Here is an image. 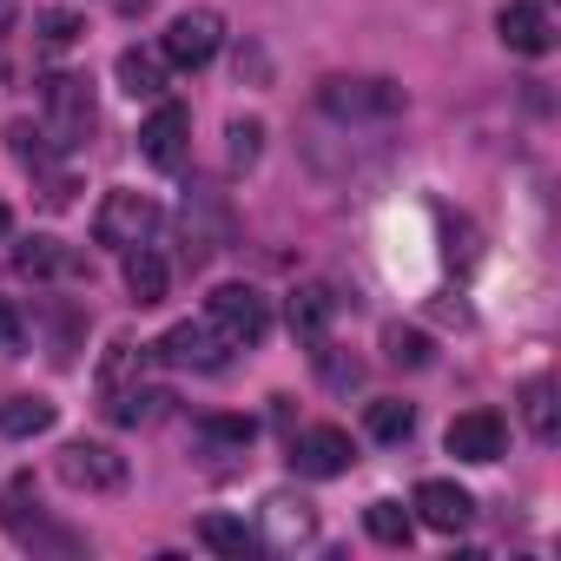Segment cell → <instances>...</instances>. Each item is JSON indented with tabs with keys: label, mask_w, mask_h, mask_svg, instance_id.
I'll return each instance as SVG.
<instances>
[{
	"label": "cell",
	"mask_w": 561,
	"mask_h": 561,
	"mask_svg": "<svg viewBox=\"0 0 561 561\" xmlns=\"http://www.w3.org/2000/svg\"><path fill=\"white\" fill-rule=\"evenodd\" d=\"M205 324L225 337V351H257L264 331H271V305H264V291H251V285H218V291L205 298Z\"/></svg>",
	"instance_id": "6da1fadb"
},
{
	"label": "cell",
	"mask_w": 561,
	"mask_h": 561,
	"mask_svg": "<svg viewBox=\"0 0 561 561\" xmlns=\"http://www.w3.org/2000/svg\"><path fill=\"white\" fill-rule=\"evenodd\" d=\"M41 100H47V139L73 152V146L93 133V87H87L80 73H54Z\"/></svg>",
	"instance_id": "7a4b0ae2"
},
{
	"label": "cell",
	"mask_w": 561,
	"mask_h": 561,
	"mask_svg": "<svg viewBox=\"0 0 561 561\" xmlns=\"http://www.w3.org/2000/svg\"><path fill=\"white\" fill-rule=\"evenodd\" d=\"M159 231V205L146 198V192H106L100 198V211H93V238L100 244H146Z\"/></svg>",
	"instance_id": "3957f363"
},
{
	"label": "cell",
	"mask_w": 561,
	"mask_h": 561,
	"mask_svg": "<svg viewBox=\"0 0 561 561\" xmlns=\"http://www.w3.org/2000/svg\"><path fill=\"white\" fill-rule=\"evenodd\" d=\"M54 469H60L67 489H87V495H113V489H126V456L106 449V443H67V449L54 456Z\"/></svg>",
	"instance_id": "277c9868"
},
{
	"label": "cell",
	"mask_w": 561,
	"mask_h": 561,
	"mask_svg": "<svg viewBox=\"0 0 561 561\" xmlns=\"http://www.w3.org/2000/svg\"><path fill=\"white\" fill-rule=\"evenodd\" d=\"M139 152H146V165L179 172V165H185V152H192V113H185L179 100H159V106H152V119L139 126Z\"/></svg>",
	"instance_id": "5b68a950"
},
{
	"label": "cell",
	"mask_w": 561,
	"mask_h": 561,
	"mask_svg": "<svg viewBox=\"0 0 561 561\" xmlns=\"http://www.w3.org/2000/svg\"><path fill=\"white\" fill-rule=\"evenodd\" d=\"M324 106L337 119H390V113H403V87H390V80H324Z\"/></svg>",
	"instance_id": "8992f818"
},
{
	"label": "cell",
	"mask_w": 561,
	"mask_h": 561,
	"mask_svg": "<svg viewBox=\"0 0 561 561\" xmlns=\"http://www.w3.org/2000/svg\"><path fill=\"white\" fill-rule=\"evenodd\" d=\"M218 41H225V21L211 14V8H192V14H179L172 27H165V60L172 67H205L211 54H218Z\"/></svg>",
	"instance_id": "52a82bcc"
},
{
	"label": "cell",
	"mask_w": 561,
	"mask_h": 561,
	"mask_svg": "<svg viewBox=\"0 0 561 561\" xmlns=\"http://www.w3.org/2000/svg\"><path fill=\"white\" fill-rule=\"evenodd\" d=\"M152 357L172 364V370H225V337H218L211 324H172V331L152 344Z\"/></svg>",
	"instance_id": "ba28073f"
},
{
	"label": "cell",
	"mask_w": 561,
	"mask_h": 561,
	"mask_svg": "<svg viewBox=\"0 0 561 561\" xmlns=\"http://www.w3.org/2000/svg\"><path fill=\"white\" fill-rule=\"evenodd\" d=\"M449 456L456 462H502V449H508V423L495 416V410H462L456 423H449Z\"/></svg>",
	"instance_id": "9c48e42d"
},
{
	"label": "cell",
	"mask_w": 561,
	"mask_h": 561,
	"mask_svg": "<svg viewBox=\"0 0 561 561\" xmlns=\"http://www.w3.org/2000/svg\"><path fill=\"white\" fill-rule=\"evenodd\" d=\"M495 27H502V47H508V54H522V60L554 54V21H548L541 0H508V8L495 14Z\"/></svg>",
	"instance_id": "30bf717a"
},
{
	"label": "cell",
	"mask_w": 561,
	"mask_h": 561,
	"mask_svg": "<svg viewBox=\"0 0 561 561\" xmlns=\"http://www.w3.org/2000/svg\"><path fill=\"white\" fill-rule=\"evenodd\" d=\"M291 462H298V476H318V482H331V476H351V462H357V443L344 436V430H305L298 443H291Z\"/></svg>",
	"instance_id": "8fae6325"
},
{
	"label": "cell",
	"mask_w": 561,
	"mask_h": 561,
	"mask_svg": "<svg viewBox=\"0 0 561 561\" xmlns=\"http://www.w3.org/2000/svg\"><path fill=\"white\" fill-rule=\"evenodd\" d=\"M436 535H462L469 522H476V495L469 489H456V482H443V476H430V482H416V502H410Z\"/></svg>",
	"instance_id": "7c38bea8"
},
{
	"label": "cell",
	"mask_w": 561,
	"mask_h": 561,
	"mask_svg": "<svg viewBox=\"0 0 561 561\" xmlns=\"http://www.w3.org/2000/svg\"><path fill=\"white\" fill-rule=\"evenodd\" d=\"M318 535V515H311V502L305 495H264V541L271 548H298V541H311Z\"/></svg>",
	"instance_id": "4fadbf2b"
},
{
	"label": "cell",
	"mask_w": 561,
	"mask_h": 561,
	"mask_svg": "<svg viewBox=\"0 0 561 561\" xmlns=\"http://www.w3.org/2000/svg\"><path fill=\"white\" fill-rule=\"evenodd\" d=\"M165 285H172L165 257H159L152 244H126V291H133V305H139V311L165 305Z\"/></svg>",
	"instance_id": "5bb4252c"
},
{
	"label": "cell",
	"mask_w": 561,
	"mask_h": 561,
	"mask_svg": "<svg viewBox=\"0 0 561 561\" xmlns=\"http://www.w3.org/2000/svg\"><path fill=\"white\" fill-rule=\"evenodd\" d=\"M165 410H172L165 390H146V383H119V390H106V416H113L119 430H152Z\"/></svg>",
	"instance_id": "9a60e30c"
},
{
	"label": "cell",
	"mask_w": 561,
	"mask_h": 561,
	"mask_svg": "<svg viewBox=\"0 0 561 561\" xmlns=\"http://www.w3.org/2000/svg\"><path fill=\"white\" fill-rule=\"evenodd\" d=\"M285 318H291V337L318 344V337L331 331V318H337V298H331L324 285H298V291H291V305H285Z\"/></svg>",
	"instance_id": "2e32d148"
},
{
	"label": "cell",
	"mask_w": 561,
	"mask_h": 561,
	"mask_svg": "<svg viewBox=\"0 0 561 561\" xmlns=\"http://www.w3.org/2000/svg\"><path fill=\"white\" fill-rule=\"evenodd\" d=\"M14 264H21L27 277H80V271H87V257L67 251L60 238H27V244L14 251Z\"/></svg>",
	"instance_id": "e0dca14e"
},
{
	"label": "cell",
	"mask_w": 561,
	"mask_h": 561,
	"mask_svg": "<svg viewBox=\"0 0 561 561\" xmlns=\"http://www.w3.org/2000/svg\"><path fill=\"white\" fill-rule=\"evenodd\" d=\"M119 87H126L133 100H159V93H165V54L126 47V54H119Z\"/></svg>",
	"instance_id": "ac0fdd59"
},
{
	"label": "cell",
	"mask_w": 561,
	"mask_h": 561,
	"mask_svg": "<svg viewBox=\"0 0 561 561\" xmlns=\"http://www.w3.org/2000/svg\"><path fill=\"white\" fill-rule=\"evenodd\" d=\"M54 430V403L47 397H8L0 403V436H47Z\"/></svg>",
	"instance_id": "d6986e66"
},
{
	"label": "cell",
	"mask_w": 561,
	"mask_h": 561,
	"mask_svg": "<svg viewBox=\"0 0 561 561\" xmlns=\"http://www.w3.org/2000/svg\"><path fill=\"white\" fill-rule=\"evenodd\" d=\"M364 528H370V541H383V548H410L416 515H410L403 502H370V508H364Z\"/></svg>",
	"instance_id": "ffe728a7"
},
{
	"label": "cell",
	"mask_w": 561,
	"mask_h": 561,
	"mask_svg": "<svg viewBox=\"0 0 561 561\" xmlns=\"http://www.w3.org/2000/svg\"><path fill=\"white\" fill-rule=\"evenodd\" d=\"M522 416H528L535 443H554V436H561V410H554V383H548V377H535V383L522 390Z\"/></svg>",
	"instance_id": "44dd1931"
},
{
	"label": "cell",
	"mask_w": 561,
	"mask_h": 561,
	"mask_svg": "<svg viewBox=\"0 0 561 561\" xmlns=\"http://www.w3.org/2000/svg\"><path fill=\"white\" fill-rule=\"evenodd\" d=\"M198 541H205L211 554H231V561H244V554L257 548V535H251L244 522H231V515H205V522H198Z\"/></svg>",
	"instance_id": "7402d4cb"
},
{
	"label": "cell",
	"mask_w": 561,
	"mask_h": 561,
	"mask_svg": "<svg viewBox=\"0 0 561 561\" xmlns=\"http://www.w3.org/2000/svg\"><path fill=\"white\" fill-rule=\"evenodd\" d=\"M139 364H146V351H139V344H126V337H113V344H106V357H100V390L139 383Z\"/></svg>",
	"instance_id": "603a6c76"
},
{
	"label": "cell",
	"mask_w": 561,
	"mask_h": 561,
	"mask_svg": "<svg viewBox=\"0 0 561 561\" xmlns=\"http://www.w3.org/2000/svg\"><path fill=\"white\" fill-rule=\"evenodd\" d=\"M364 423H370V436H377V443H403V436L416 430V410H410V403H397V397H377Z\"/></svg>",
	"instance_id": "cb8c5ba5"
},
{
	"label": "cell",
	"mask_w": 561,
	"mask_h": 561,
	"mask_svg": "<svg viewBox=\"0 0 561 561\" xmlns=\"http://www.w3.org/2000/svg\"><path fill=\"white\" fill-rule=\"evenodd\" d=\"M225 152H231V172H251L257 159H264V119H231L225 126Z\"/></svg>",
	"instance_id": "d4e9b609"
},
{
	"label": "cell",
	"mask_w": 561,
	"mask_h": 561,
	"mask_svg": "<svg viewBox=\"0 0 561 561\" xmlns=\"http://www.w3.org/2000/svg\"><path fill=\"white\" fill-rule=\"evenodd\" d=\"M34 34H41V47L67 54V47L87 34V21H80V14H67V8H47V14H34Z\"/></svg>",
	"instance_id": "484cf974"
},
{
	"label": "cell",
	"mask_w": 561,
	"mask_h": 561,
	"mask_svg": "<svg viewBox=\"0 0 561 561\" xmlns=\"http://www.w3.org/2000/svg\"><path fill=\"white\" fill-rule=\"evenodd\" d=\"M383 357H390L397 370H423V364H430V337H423V331L390 324V331H383Z\"/></svg>",
	"instance_id": "4316f807"
},
{
	"label": "cell",
	"mask_w": 561,
	"mask_h": 561,
	"mask_svg": "<svg viewBox=\"0 0 561 561\" xmlns=\"http://www.w3.org/2000/svg\"><path fill=\"white\" fill-rule=\"evenodd\" d=\"M311 364H318V377H324L331 390H351V383L364 377V370H357V357H337V344H331V337H318V344H311Z\"/></svg>",
	"instance_id": "83f0119b"
},
{
	"label": "cell",
	"mask_w": 561,
	"mask_h": 561,
	"mask_svg": "<svg viewBox=\"0 0 561 561\" xmlns=\"http://www.w3.org/2000/svg\"><path fill=\"white\" fill-rule=\"evenodd\" d=\"M41 508V489H34V476H14L8 489H0V522L8 528H27V515Z\"/></svg>",
	"instance_id": "f1b7e54d"
},
{
	"label": "cell",
	"mask_w": 561,
	"mask_h": 561,
	"mask_svg": "<svg viewBox=\"0 0 561 561\" xmlns=\"http://www.w3.org/2000/svg\"><path fill=\"white\" fill-rule=\"evenodd\" d=\"M198 436H205V443H231V449H244V443H251V416H205Z\"/></svg>",
	"instance_id": "f546056e"
},
{
	"label": "cell",
	"mask_w": 561,
	"mask_h": 561,
	"mask_svg": "<svg viewBox=\"0 0 561 561\" xmlns=\"http://www.w3.org/2000/svg\"><path fill=\"white\" fill-rule=\"evenodd\" d=\"M0 351H8V357L27 351V324H21V311H14L8 298H0Z\"/></svg>",
	"instance_id": "4dcf8cb0"
},
{
	"label": "cell",
	"mask_w": 561,
	"mask_h": 561,
	"mask_svg": "<svg viewBox=\"0 0 561 561\" xmlns=\"http://www.w3.org/2000/svg\"><path fill=\"white\" fill-rule=\"evenodd\" d=\"M8 225H14V218H8V205H0V238H8Z\"/></svg>",
	"instance_id": "1f68e13d"
}]
</instances>
